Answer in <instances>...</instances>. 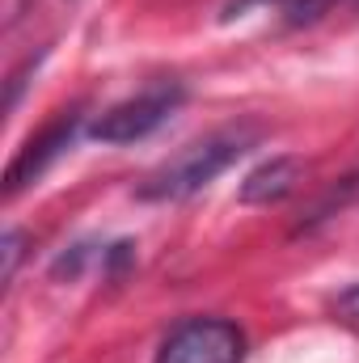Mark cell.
Listing matches in <instances>:
<instances>
[{
    "instance_id": "obj_5",
    "label": "cell",
    "mask_w": 359,
    "mask_h": 363,
    "mask_svg": "<svg viewBox=\"0 0 359 363\" xmlns=\"http://www.w3.org/2000/svg\"><path fill=\"white\" fill-rule=\"evenodd\" d=\"M304 174L300 157H270L267 165H258L254 174L241 182V203H279L296 190V182Z\"/></svg>"
},
{
    "instance_id": "obj_6",
    "label": "cell",
    "mask_w": 359,
    "mask_h": 363,
    "mask_svg": "<svg viewBox=\"0 0 359 363\" xmlns=\"http://www.w3.org/2000/svg\"><path fill=\"white\" fill-rule=\"evenodd\" d=\"M334 4H343V0H279V13H283L287 26H313V21H321Z\"/></svg>"
},
{
    "instance_id": "obj_4",
    "label": "cell",
    "mask_w": 359,
    "mask_h": 363,
    "mask_svg": "<svg viewBox=\"0 0 359 363\" xmlns=\"http://www.w3.org/2000/svg\"><path fill=\"white\" fill-rule=\"evenodd\" d=\"M77 127H81V118L77 114H64V118H55L38 140H30L21 152H17V161L9 165V174H4V194L13 199L17 190H26L30 182H38L47 174V165L72 144V135H77Z\"/></svg>"
},
{
    "instance_id": "obj_9",
    "label": "cell",
    "mask_w": 359,
    "mask_h": 363,
    "mask_svg": "<svg viewBox=\"0 0 359 363\" xmlns=\"http://www.w3.org/2000/svg\"><path fill=\"white\" fill-rule=\"evenodd\" d=\"M250 4H279V0H228L224 4V21H233V17H241Z\"/></svg>"
},
{
    "instance_id": "obj_8",
    "label": "cell",
    "mask_w": 359,
    "mask_h": 363,
    "mask_svg": "<svg viewBox=\"0 0 359 363\" xmlns=\"http://www.w3.org/2000/svg\"><path fill=\"white\" fill-rule=\"evenodd\" d=\"M21 245H26V233L9 228V233H4V279H13V271H17V262H21Z\"/></svg>"
},
{
    "instance_id": "obj_3",
    "label": "cell",
    "mask_w": 359,
    "mask_h": 363,
    "mask_svg": "<svg viewBox=\"0 0 359 363\" xmlns=\"http://www.w3.org/2000/svg\"><path fill=\"white\" fill-rule=\"evenodd\" d=\"M245 334L224 317H190L161 342L153 363H241Z\"/></svg>"
},
{
    "instance_id": "obj_7",
    "label": "cell",
    "mask_w": 359,
    "mask_h": 363,
    "mask_svg": "<svg viewBox=\"0 0 359 363\" xmlns=\"http://www.w3.org/2000/svg\"><path fill=\"white\" fill-rule=\"evenodd\" d=\"M334 313H338L347 325H359V283H351L347 291L334 296Z\"/></svg>"
},
{
    "instance_id": "obj_2",
    "label": "cell",
    "mask_w": 359,
    "mask_h": 363,
    "mask_svg": "<svg viewBox=\"0 0 359 363\" xmlns=\"http://www.w3.org/2000/svg\"><path fill=\"white\" fill-rule=\"evenodd\" d=\"M186 101L182 85H153V89L136 93L110 110H101L89 123V140L97 144H136V140H148L157 127L170 123V114Z\"/></svg>"
},
{
    "instance_id": "obj_1",
    "label": "cell",
    "mask_w": 359,
    "mask_h": 363,
    "mask_svg": "<svg viewBox=\"0 0 359 363\" xmlns=\"http://www.w3.org/2000/svg\"><path fill=\"white\" fill-rule=\"evenodd\" d=\"M258 135H263V131H258L254 123H237V127L211 131V135L194 140L190 148H182L178 157L165 161L157 174H148L136 194L148 199V203H178V199H190V194H199L203 186H211L237 157H245V152L258 144Z\"/></svg>"
}]
</instances>
